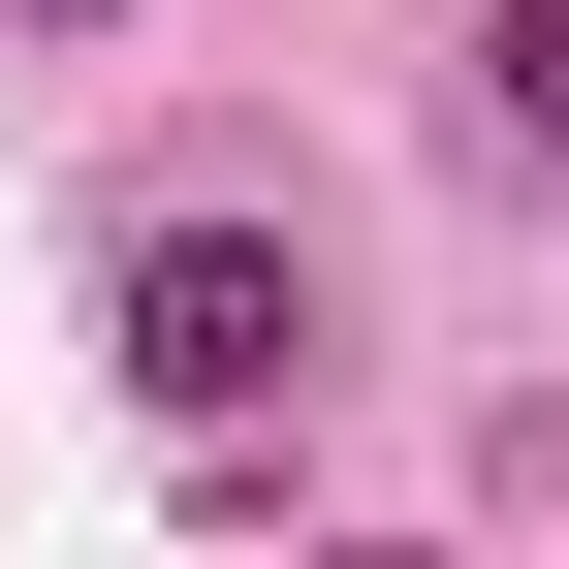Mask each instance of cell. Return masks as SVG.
<instances>
[{"label":"cell","instance_id":"3","mask_svg":"<svg viewBox=\"0 0 569 569\" xmlns=\"http://www.w3.org/2000/svg\"><path fill=\"white\" fill-rule=\"evenodd\" d=\"M0 32H127V0H0Z\"/></svg>","mask_w":569,"mask_h":569},{"label":"cell","instance_id":"2","mask_svg":"<svg viewBox=\"0 0 569 569\" xmlns=\"http://www.w3.org/2000/svg\"><path fill=\"white\" fill-rule=\"evenodd\" d=\"M475 96H507V159H569V0H475Z\"/></svg>","mask_w":569,"mask_h":569},{"label":"cell","instance_id":"1","mask_svg":"<svg viewBox=\"0 0 569 569\" xmlns=\"http://www.w3.org/2000/svg\"><path fill=\"white\" fill-rule=\"evenodd\" d=\"M96 348H127V411H190V443H253V411H317V253H284V222H127Z\"/></svg>","mask_w":569,"mask_h":569}]
</instances>
